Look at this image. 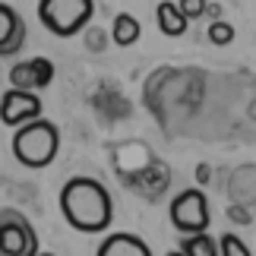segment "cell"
<instances>
[{
  "label": "cell",
  "instance_id": "cell-1",
  "mask_svg": "<svg viewBox=\"0 0 256 256\" xmlns=\"http://www.w3.org/2000/svg\"><path fill=\"white\" fill-rule=\"evenodd\" d=\"M60 212L70 228L82 234H98L111 228L114 202L111 193L92 177H70L60 186Z\"/></svg>",
  "mask_w": 256,
  "mask_h": 256
},
{
  "label": "cell",
  "instance_id": "cell-2",
  "mask_svg": "<svg viewBox=\"0 0 256 256\" xmlns=\"http://www.w3.org/2000/svg\"><path fill=\"white\" fill-rule=\"evenodd\" d=\"M57 149H60V130L44 117L16 126L13 133V155L26 168H48L57 158Z\"/></svg>",
  "mask_w": 256,
  "mask_h": 256
},
{
  "label": "cell",
  "instance_id": "cell-3",
  "mask_svg": "<svg viewBox=\"0 0 256 256\" xmlns=\"http://www.w3.org/2000/svg\"><path fill=\"white\" fill-rule=\"evenodd\" d=\"M95 0H38V19L51 35L73 38L92 22Z\"/></svg>",
  "mask_w": 256,
  "mask_h": 256
},
{
  "label": "cell",
  "instance_id": "cell-4",
  "mask_svg": "<svg viewBox=\"0 0 256 256\" xmlns=\"http://www.w3.org/2000/svg\"><path fill=\"white\" fill-rule=\"evenodd\" d=\"M0 256H38V234L19 209H0Z\"/></svg>",
  "mask_w": 256,
  "mask_h": 256
},
{
  "label": "cell",
  "instance_id": "cell-5",
  "mask_svg": "<svg viewBox=\"0 0 256 256\" xmlns=\"http://www.w3.org/2000/svg\"><path fill=\"white\" fill-rule=\"evenodd\" d=\"M209 200L202 190H184L171 202V224L184 234H202L209 231Z\"/></svg>",
  "mask_w": 256,
  "mask_h": 256
},
{
  "label": "cell",
  "instance_id": "cell-6",
  "mask_svg": "<svg viewBox=\"0 0 256 256\" xmlns=\"http://www.w3.org/2000/svg\"><path fill=\"white\" fill-rule=\"evenodd\" d=\"M38 117H42V98L35 92H22V88L4 92V98H0V124L4 126H22Z\"/></svg>",
  "mask_w": 256,
  "mask_h": 256
},
{
  "label": "cell",
  "instance_id": "cell-7",
  "mask_svg": "<svg viewBox=\"0 0 256 256\" xmlns=\"http://www.w3.org/2000/svg\"><path fill=\"white\" fill-rule=\"evenodd\" d=\"M26 44V22L10 4H0V57L19 54Z\"/></svg>",
  "mask_w": 256,
  "mask_h": 256
},
{
  "label": "cell",
  "instance_id": "cell-8",
  "mask_svg": "<svg viewBox=\"0 0 256 256\" xmlns=\"http://www.w3.org/2000/svg\"><path fill=\"white\" fill-rule=\"evenodd\" d=\"M95 256H152V250L142 238H136L130 231H114L98 244Z\"/></svg>",
  "mask_w": 256,
  "mask_h": 256
},
{
  "label": "cell",
  "instance_id": "cell-9",
  "mask_svg": "<svg viewBox=\"0 0 256 256\" xmlns=\"http://www.w3.org/2000/svg\"><path fill=\"white\" fill-rule=\"evenodd\" d=\"M228 193H231V200L240 202V206L256 202V164H244V168L234 171L231 184H228Z\"/></svg>",
  "mask_w": 256,
  "mask_h": 256
},
{
  "label": "cell",
  "instance_id": "cell-10",
  "mask_svg": "<svg viewBox=\"0 0 256 256\" xmlns=\"http://www.w3.org/2000/svg\"><path fill=\"white\" fill-rule=\"evenodd\" d=\"M140 32H142V26H140L136 16H130V13H117L114 16V22H111V42L114 44L130 48V44L140 42Z\"/></svg>",
  "mask_w": 256,
  "mask_h": 256
},
{
  "label": "cell",
  "instance_id": "cell-11",
  "mask_svg": "<svg viewBox=\"0 0 256 256\" xmlns=\"http://www.w3.org/2000/svg\"><path fill=\"white\" fill-rule=\"evenodd\" d=\"M155 19H158V28L168 38H177V35H184L186 32V19L184 13H180V6L177 4H158V10H155Z\"/></svg>",
  "mask_w": 256,
  "mask_h": 256
},
{
  "label": "cell",
  "instance_id": "cell-12",
  "mask_svg": "<svg viewBox=\"0 0 256 256\" xmlns=\"http://www.w3.org/2000/svg\"><path fill=\"white\" fill-rule=\"evenodd\" d=\"M180 250H184L186 256H222L218 240H215L209 231H202V234H184Z\"/></svg>",
  "mask_w": 256,
  "mask_h": 256
},
{
  "label": "cell",
  "instance_id": "cell-13",
  "mask_svg": "<svg viewBox=\"0 0 256 256\" xmlns=\"http://www.w3.org/2000/svg\"><path fill=\"white\" fill-rule=\"evenodd\" d=\"M10 86L13 88H22V92H35L38 80H35V70H32V60H22L10 70Z\"/></svg>",
  "mask_w": 256,
  "mask_h": 256
},
{
  "label": "cell",
  "instance_id": "cell-14",
  "mask_svg": "<svg viewBox=\"0 0 256 256\" xmlns=\"http://www.w3.org/2000/svg\"><path fill=\"white\" fill-rule=\"evenodd\" d=\"M209 42L212 44H218V48H224V44H231L234 42V26L231 22H224V19H212L209 22Z\"/></svg>",
  "mask_w": 256,
  "mask_h": 256
},
{
  "label": "cell",
  "instance_id": "cell-15",
  "mask_svg": "<svg viewBox=\"0 0 256 256\" xmlns=\"http://www.w3.org/2000/svg\"><path fill=\"white\" fill-rule=\"evenodd\" d=\"M218 247H222V256H253L247 244H244L238 234H231V231H228V234H222Z\"/></svg>",
  "mask_w": 256,
  "mask_h": 256
},
{
  "label": "cell",
  "instance_id": "cell-16",
  "mask_svg": "<svg viewBox=\"0 0 256 256\" xmlns=\"http://www.w3.org/2000/svg\"><path fill=\"white\" fill-rule=\"evenodd\" d=\"M32 70H35V80H38V88L51 86V80H54V64L48 60V57H35V60H32Z\"/></svg>",
  "mask_w": 256,
  "mask_h": 256
},
{
  "label": "cell",
  "instance_id": "cell-17",
  "mask_svg": "<svg viewBox=\"0 0 256 256\" xmlns=\"http://www.w3.org/2000/svg\"><path fill=\"white\" fill-rule=\"evenodd\" d=\"M177 6H180V13L186 19H200L202 13H209V4H206V0H177Z\"/></svg>",
  "mask_w": 256,
  "mask_h": 256
},
{
  "label": "cell",
  "instance_id": "cell-18",
  "mask_svg": "<svg viewBox=\"0 0 256 256\" xmlns=\"http://www.w3.org/2000/svg\"><path fill=\"white\" fill-rule=\"evenodd\" d=\"M104 44H108L104 28H86V48H88V51L102 54V51H104Z\"/></svg>",
  "mask_w": 256,
  "mask_h": 256
},
{
  "label": "cell",
  "instance_id": "cell-19",
  "mask_svg": "<svg viewBox=\"0 0 256 256\" xmlns=\"http://www.w3.org/2000/svg\"><path fill=\"white\" fill-rule=\"evenodd\" d=\"M228 218H231L234 224H250V222H253V215H250V209H247V206H240V202H231V206H228Z\"/></svg>",
  "mask_w": 256,
  "mask_h": 256
},
{
  "label": "cell",
  "instance_id": "cell-20",
  "mask_svg": "<svg viewBox=\"0 0 256 256\" xmlns=\"http://www.w3.org/2000/svg\"><path fill=\"white\" fill-rule=\"evenodd\" d=\"M196 184H200V186H209L212 184V164L209 162H200V164H196Z\"/></svg>",
  "mask_w": 256,
  "mask_h": 256
},
{
  "label": "cell",
  "instance_id": "cell-21",
  "mask_svg": "<svg viewBox=\"0 0 256 256\" xmlns=\"http://www.w3.org/2000/svg\"><path fill=\"white\" fill-rule=\"evenodd\" d=\"M209 13H212V19H218L222 16V6L218 4H209Z\"/></svg>",
  "mask_w": 256,
  "mask_h": 256
},
{
  "label": "cell",
  "instance_id": "cell-22",
  "mask_svg": "<svg viewBox=\"0 0 256 256\" xmlns=\"http://www.w3.org/2000/svg\"><path fill=\"white\" fill-rule=\"evenodd\" d=\"M164 256H186V253H184L180 247H177V250H171V253H164Z\"/></svg>",
  "mask_w": 256,
  "mask_h": 256
},
{
  "label": "cell",
  "instance_id": "cell-23",
  "mask_svg": "<svg viewBox=\"0 0 256 256\" xmlns=\"http://www.w3.org/2000/svg\"><path fill=\"white\" fill-rule=\"evenodd\" d=\"M38 256H54V253H38Z\"/></svg>",
  "mask_w": 256,
  "mask_h": 256
},
{
  "label": "cell",
  "instance_id": "cell-24",
  "mask_svg": "<svg viewBox=\"0 0 256 256\" xmlns=\"http://www.w3.org/2000/svg\"><path fill=\"white\" fill-rule=\"evenodd\" d=\"M253 114H256V108H253Z\"/></svg>",
  "mask_w": 256,
  "mask_h": 256
}]
</instances>
